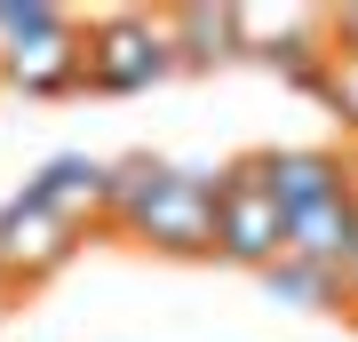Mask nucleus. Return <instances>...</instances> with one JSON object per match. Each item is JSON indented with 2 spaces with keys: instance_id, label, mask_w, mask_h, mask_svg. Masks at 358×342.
Segmentation results:
<instances>
[{
  "instance_id": "1a4fd4ad",
  "label": "nucleus",
  "mask_w": 358,
  "mask_h": 342,
  "mask_svg": "<svg viewBox=\"0 0 358 342\" xmlns=\"http://www.w3.org/2000/svg\"><path fill=\"white\" fill-rule=\"evenodd\" d=\"M350 247H358V183L334 191V199H319V207H294V215H287V255H294V263L343 271Z\"/></svg>"
},
{
  "instance_id": "9d476101",
  "label": "nucleus",
  "mask_w": 358,
  "mask_h": 342,
  "mask_svg": "<svg viewBox=\"0 0 358 342\" xmlns=\"http://www.w3.org/2000/svg\"><path fill=\"white\" fill-rule=\"evenodd\" d=\"M167 40H176V72H223V64H239V8L183 0V8H167Z\"/></svg>"
},
{
  "instance_id": "f8f14e48",
  "label": "nucleus",
  "mask_w": 358,
  "mask_h": 342,
  "mask_svg": "<svg viewBox=\"0 0 358 342\" xmlns=\"http://www.w3.org/2000/svg\"><path fill=\"white\" fill-rule=\"evenodd\" d=\"M319 104L334 120H343V136H358V48H334V64H327V88H319Z\"/></svg>"
},
{
  "instance_id": "f257e3e1",
  "label": "nucleus",
  "mask_w": 358,
  "mask_h": 342,
  "mask_svg": "<svg viewBox=\"0 0 358 342\" xmlns=\"http://www.w3.org/2000/svg\"><path fill=\"white\" fill-rule=\"evenodd\" d=\"M215 176L223 167H176V159H112L103 183V231H128L136 247L176 255V263H207L215 255Z\"/></svg>"
},
{
  "instance_id": "ddd939ff",
  "label": "nucleus",
  "mask_w": 358,
  "mask_h": 342,
  "mask_svg": "<svg viewBox=\"0 0 358 342\" xmlns=\"http://www.w3.org/2000/svg\"><path fill=\"white\" fill-rule=\"evenodd\" d=\"M327 24H334V48H358V8H334Z\"/></svg>"
},
{
  "instance_id": "7ed1b4c3",
  "label": "nucleus",
  "mask_w": 358,
  "mask_h": 342,
  "mask_svg": "<svg viewBox=\"0 0 358 342\" xmlns=\"http://www.w3.org/2000/svg\"><path fill=\"white\" fill-rule=\"evenodd\" d=\"M176 72V40H167V16L143 8H103L88 24V88L96 96H143Z\"/></svg>"
},
{
  "instance_id": "6e6552de",
  "label": "nucleus",
  "mask_w": 358,
  "mask_h": 342,
  "mask_svg": "<svg viewBox=\"0 0 358 342\" xmlns=\"http://www.w3.org/2000/svg\"><path fill=\"white\" fill-rule=\"evenodd\" d=\"M103 183H112V167H103V159H88V152H56V159L24 183V199H40L48 215H64L72 231H88V223H103Z\"/></svg>"
},
{
  "instance_id": "4468645a",
  "label": "nucleus",
  "mask_w": 358,
  "mask_h": 342,
  "mask_svg": "<svg viewBox=\"0 0 358 342\" xmlns=\"http://www.w3.org/2000/svg\"><path fill=\"white\" fill-rule=\"evenodd\" d=\"M343 287H350V311H358V247H350V263H343Z\"/></svg>"
},
{
  "instance_id": "f03ea898",
  "label": "nucleus",
  "mask_w": 358,
  "mask_h": 342,
  "mask_svg": "<svg viewBox=\"0 0 358 342\" xmlns=\"http://www.w3.org/2000/svg\"><path fill=\"white\" fill-rule=\"evenodd\" d=\"M0 88L16 96H80L88 88V24L48 0H0Z\"/></svg>"
},
{
  "instance_id": "20e7f679",
  "label": "nucleus",
  "mask_w": 358,
  "mask_h": 342,
  "mask_svg": "<svg viewBox=\"0 0 358 342\" xmlns=\"http://www.w3.org/2000/svg\"><path fill=\"white\" fill-rule=\"evenodd\" d=\"M287 255V207L263 191V176L247 159H231L215 176V263H239V271H263Z\"/></svg>"
},
{
  "instance_id": "423d86ee",
  "label": "nucleus",
  "mask_w": 358,
  "mask_h": 342,
  "mask_svg": "<svg viewBox=\"0 0 358 342\" xmlns=\"http://www.w3.org/2000/svg\"><path fill=\"white\" fill-rule=\"evenodd\" d=\"M80 255V231L64 215H48L40 199H24L16 191L8 207H0V294H32V287H48L56 271H64Z\"/></svg>"
},
{
  "instance_id": "9b49d317",
  "label": "nucleus",
  "mask_w": 358,
  "mask_h": 342,
  "mask_svg": "<svg viewBox=\"0 0 358 342\" xmlns=\"http://www.w3.org/2000/svg\"><path fill=\"white\" fill-rule=\"evenodd\" d=\"M263 294H271V303H287V311H310V318H334V311H350V287H343V271L294 263V255H279V263L263 271Z\"/></svg>"
},
{
  "instance_id": "0eeeda50",
  "label": "nucleus",
  "mask_w": 358,
  "mask_h": 342,
  "mask_svg": "<svg viewBox=\"0 0 358 342\" xmlns=\"http://www.w3.org/2000/svg\"><path fill=\"white\" fill-rule=\"evenodd\" d=\"M247 167L263 176V191L287 207H319V199H334V191H350L358 183V167L343 159V152H327V143H279V152H247Z\"/></svg>"
},
{
  "instance_id": "39448f33",
  "label": "nucleus",
  "mask_w": 358,
  "mask_h": 342,
  "mask_svg": "<svg viewBox=\"0 0 358 342\" xmlns=\"http://www.w3.org/2000/svg\"><path fill=\"white\" fill-rule=\"evenodd\" d=\"M239 56L271 64L287 88L319 96L327 64H334V24L319 8H239Z\"/></svg>"
}]
</instances>
